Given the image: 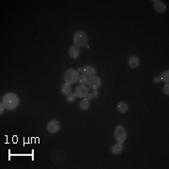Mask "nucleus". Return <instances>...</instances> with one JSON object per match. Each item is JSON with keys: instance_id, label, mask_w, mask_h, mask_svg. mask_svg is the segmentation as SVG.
<instances>
[{"instance_id": "412c9836", "label": "nucleus", "mask_w": 169, "mask_h": 169, "mask_svg": "<svg viewBox=\"0 0 169 169\" xmlns=\"http://www.w3.org/2000/svg\"><path fill=\"white\" fill-rule=\"evenodd\" d=\"M91 94H92V97H93V99H98L99 93H98V91H97V90H93Z\"/></svg>"}, {"instance_id": "f8f14e48", "label": "nucleus", "mask_w": 169, "mask_h": 169, "mask_svg": "<svg viewBox=\"0 0 169 169\" xmlns=\"http://www.w3.org/2000/svg\"><path fill=\"white\" fill-rule=\"evenodd\" d=\"M123 149V145L122 143H116L111 147V151L114 155H119L122 152Z\"/></svg>"}, {"instance_id": "5701e85b", "label": "nucleus", "mask_w": 169, "mask_h": 169, "mask_svg": "<svg viewBox=\"0 0 169 169\" xmlns=\"http://www.w3.org/2000/svg\"><path fill=\"white\" fill-rule=\"evenodd\" d=\"M85 100L87 101H90V100H93V97H92V94L91 93H88L87 95L85 97Z\"/></svg>"}, {"instance_id": "20e7f679", "label": "nucleus", "mask_w": 169, "mask_h": 169, "mask_svg": "<svg viewBox=\"0 0 169 169\" xmlns=\"http://www.w3.org/2000/svg\"><path fill=\"white\" fill-rule=\"evenodd\" d=\"M114 137L118 143H124L127 139V131L125 128L121 125H119L116 127L114 131Z\"/></svg>"}, {"instance_id": "7ed1b4c3", "label": "nucleus", "mask_w": 169, "mask_h": 169, "mask_svg": "<svg viewBox=\"0 0 169 169\" xmlns=\"http://www.w3.org/2000/svg\"><path fill=\"white\" fill-rule=\"evenodd\" d=\"M78 78H79V73L77 72V70H75L73 69L67 70L63 74V80L70 85L76 83L78 81Z\"/></svg>"}, {"instance_id": "dca6fc26", "label": "nucleus", "mask_w": 169, "mask_h": 169, "mask_svg": "<svg viewBox=\"0 0 169 169\" xmlns=\"http://www.w3.org/2000/svg\"><path fill=\"white\" fill-rule=\"evenodd\" d=\"M161 80L165 83V84H168L169 83V70H164L162 74H161Z\"/></svg>"}, {"instance_id": "1a4fd4ad", "label": "nucleus", "mask_w": 169, "mask_h": 169, "mask_svg": "<svg viewBox=\"0 0 169 169\" xmlns=\"http://www.w3.org/2000/svg\"><path fill=\"white\" fill-rule=\"evenodd\" d=\"M153 8L158 13H163L166 10V5L162 0H154L153 1Z\"/></svg>"}, {"instance_id": "aec40b11", "label": "nucleus", "mask_w": 169, "mask_h": 169, "mask_svg": "<svg viewBox=\"0 0 169 169\" xmlns=\"http://www.w3.org/2000/svg\"><path fill=\"white\" fill-rule=\"evenodd\" d=\"M163 92L165 94V95H169V85L168 84H165L164 85V87H163Z\"/></svg>"}, {"instance_id": "ddd939ff", "label": "nucleus", "mask_w": 169, "mask_h": 169, "mask_svg": "<svg viewBox=\"0 0 169 169\" xmlns=\"http://www.w3.org/2000/svg\"><path fill=\"white\" fill-rule=\"evenodd\" d=\"M140 64V60L137 56H131L128 61V65L131 69H135L139 66Z\"/></svg>"}, {"instance_id": "a211bd4d", "label": "nucleus", "mask_w": 169, "mask_h": 169, "mask_svg": "<svg viewBox=\"0 0 169 169\" xmlns=\"http://www.w3.org/2000/svg\"><path fill=\"white\" fill-rule=\"evenodd\" d=\"M87 81H88V78L87 76H85L84 74H79V78H78V82L80 83V85H83V86H86L87 85Z\"/></svg>"}, {"instance_id": "b1692460", "label": "nucleus", "mask_w": 169, "mask_h": 169, "mask_svg": "<svg viewBox=\"0 0 169 169\" xmlns=\"http://www.w3.org/2000/svg\"><path fill=\"white\" fill-rule=\"evenodd\" d=\"M161 81H162V80H161V77H160V76H156V77L153 79V82L156 83V84H157V83H160Z\"/></svg>"}, {"instance_id": "6ab92c4d", "label": "nucleus", "mask_w": 169, "mask_h": 169, "mask_svg": "<svg viewBox=\"0 0 169 169\" xmlns=\"http://www.w3.org/2000/svg\"><path fill=\"white\" fill-rule=\"evenodd\" d=\"M76 95H75V93H70L67 95V102L68 103H74L75 100H76Z\"/></svg>"}, {"instance_id": "4468645a", "label": "nucleus", "mask_w": 169, "mask_h": 169, "mask_svg": "<svg viewBox=\"0 0 169 169\" xmlns=\"http://www.w3.org/2000/svg\"><path fill=\"white\" fill-rule=\"evenodd\" d=\"M117 108H118L119 113H121V114H125V113L128 111V104L125 102H120L118 104Z\"/></svg>"}, {"instance_id": "f257e3e1", "label": "nucleus", "mask_w": 169, "mask_h": 169, "mask_svg": "<svg viewBox=\"0 0 169 169\" xmlns=\"http://www.w3.org/2000/svg\"><path fill=\"white\" fill-rule=\"evenodd\" d=\"M19 102H20V100H19L18 95L12 92L5 94L2 98V103L5 108L8 110H15L19 105Z\"/></svg>"}, {"instance_id": "0eeeda50", "label": "nucleus", "mask_w": 169, "mask_h": 169, "mask_svg": "<svg viewBox=\"0 0 169 169\" xmlns=\"http://www.w3.org/2000/svg\"><path fill=\"white\" fill-rule=\"evenodd\" d=\"M52 162L55 164H60L64 162L65 156L62 151H54L51 155Z\"/></svg>"}, {"instance_id": "39448f33", "label": "nucleus", "mask_w": 169, "mask_h": 169, "mask_svg": "<svg viewBox=\"0 0 169 169\" xmlns=\"http://www.w3.org/2000/svg\"><path fill=\"white\" fill-rule=\"evenodd\" d=\"M102 79L98 76H92L88 78L87 81V85L90 88H92V90H97L101 86H102Z\"/></svg>"}, {"instance_id": "4be33fe9", "label": "nucleus", "mask_w": 169, "mask_h": 169, "mask_svg": "<svg viewBox=\"0 0 169 169\" xmlns=\"http://www.w3.org/2000/svg\"><path fill=\"white\" fill-rule=\"evenodd\" d=\"M4 109H5V106H4L3 103L1 102V103H0V115H2L4 113Z\"/></svg>"}, {"instance_id": "6e6552de", "label": "nucleus", "mask_w": 169, "mask_h": 169, "mask_svg": "<svg viewBox=\"0 0 169 169\" xmlns=\"http://www.w3.org/2000/svg\"><path fill=\"white\" fill-rule=\"evenodd\" d=\"M89 93V89L86 86H83V85H80L76 87L75 89V95H76L77 98H83L85 99V97Z\"/></svg>"}, {"instance_id": "9b49d317", "label": "nucleus", "mask_w": 169, "mask_h": 169, "mask_svg": "<svg viewBox=\"0 0 169 169\" xmlns=\"http://www.w3.org/2000/svg\"><path fill=\"white\" fill-rule=\"evenodd\" d=\"M69 54L72 59H76L80 55V48L75 45L70 46L69 49Z\"/></svg>"}, {"instance_id": "2eb2a0df", "label": "nucleus", "mask_w": 169, "mask_h": 169, "mask_svg": "<svg viewBox=\"0 0 169 169\" xmlns=\"http://www.w3.org/2000/svg\"><path fill=\"white\" fill-rule=\"evenodd\" d=\"M60 90H61V93L63 94V95H68V94H70L71 92V87H70V84L65 83V84L62 85Z\"/></svg>"}, {"instance_id": "9d476101", "label": "nucleus", "mask_w": 169, "mask_h": 169, "mask_svg": "<svg viewBox=\"0 0 169 169\" xmlns=\"http://www.w3.org/2000/svg\"><path fill=\"white\" fill-rule=\"evenodd\" d=\"M97 73V70L90 66V65H87V66H85L83 68V74L85 75V76H87V78L89 77H92V76H95Z\"/></svg>"}, {"instance_id": "393cba45", "label": "nucleus", "mask_w": 169, "mask_h": 169, "mask_svg": "<svg viewBox=\"0 0 169 169\" xmlns=\"http://www.w3.org/2000/svg\"><path fill=\"white\" fill-rule=\"evenodd\" d=\"M77 72H78V73H80V72L83 73V69H78V70H77Z\"/></svg>"}, {"instance_id": "f3484780", "label": "nucleus", "mask_w": 169, "mask_h": 169, "mask_svg": "<svg viewBox=\"0 0 169 169\" xmlns=\"http://www.w3.org/2000/svg\"><path fill=\"white\" fill-rule=\"evenodd\" d=\"M89 106H90V104H89V101H87V100H82L81 102H80V103H79V107H80V109L81 110H83V111H87L88 108H89Z\"/></svg>"}, {"instance_id": "f03ea898", "label": "nucleus", "mask_w": 169, "mask_h": 169, "mask_svg": "<svg viewBox=\"0 0 169 169\" xmlns=\"http://www.w3.org/2000/svg\"><path fill=\"white\" fill-rule=\"evenodd\" d=\"M73 43L75 46L79 48L81 47H87L88 44V37L84 31H78L75 33L73 36Z\"/></svg>"}, {"instance_id": "423d86ee", "label": "nucleus", "mask_w": 169, "mask_h": 169, "mask_svg": "<svg viewBox=\"0 0 169 169\" xmlns=\"http://www.w3.org/2000/svg\"><path fill=\"white\" fill-rule=\"evenodd\" d=\"M47 131L50 134H56L60 130V122L56 119H53L47 124Z\"/></svg>"}]
</instances>
